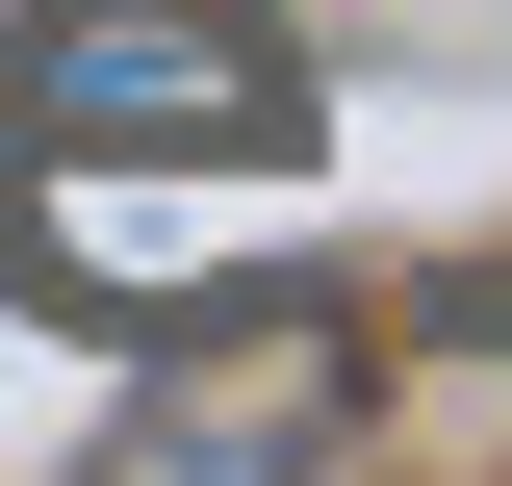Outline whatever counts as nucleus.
Segmentation results:
<instances>
[{"instance_id": "2", "label": "nucleus", "mask_w": 512, "mask_h": 486, "mask_svg": "<svg viewBox=\"0 0 512 486\" xmlns=\"http://www.w3.org/2000/svg\"><path fill=\"white\" fill-rule=\"evenodd\" d=\"M308 435H333V359H308V333H282V359H256V384H205V410H154V435H128V486H282V461H308Z\"/></svg>"}, {"instance_id": "1", "label": "nucleus", "mask_w": 512, "mask_h": 486, "mask_svg": "<svg viewBox=\"0 0 512 486\" xmlns=\"http://www.w3.org/2000/svg\"><path fill=\"white\" fill-rule=\"evenodd\" d=\"M0 180H282V26H231V0H52L0 52Z\"/></svg>"}]
</instances>
